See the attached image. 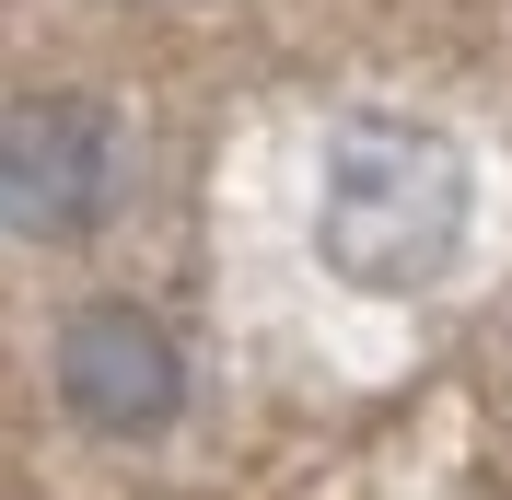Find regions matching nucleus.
Here are the masks:
<instances>
[{"instance_id": "obj_2", "label": "nucleus", "mask_w": 512, "mask_h": 500, "mask_svg": "<svg viewBox=\"0 0 512 500\" xmlns=\"http://www.w3.org/2000/svg\"><path fill=\"white\" fill-rule=\"evenodd\" d=\"M117 198V117L94 94L0 105V221L24 245H82Z\"/></svg>"}, {"instance_id": "obj_3", "label": "nucleus", "mask_w": 512, "mask_h": 500, "mask_svg": "<svg viewBox=\"0 0 512 500\" xmlns=\"http://www.w3.org/2000/svg\"><path fill=\"white\" fill-rule=\"evenodd\" d=\"M59 407L82 419V431L105 442H152L175 431V407H187V349H175V326H163L152 303H82L59 326Z\"/></svg>"}, {"instance_id": "obj_1", "label": "nucleus", "mask_w": 512, "mask_h": 500, "mask_svg": "<svg viewBox=\"0 0 512 500\" xmlns=\"http://www.w3.org/2000/svg\"><path fill=\"white\" fill-rule=\"evenodd\" d=\"M315 245H326V268L361 280V291L443 280L454 245H466V163H454V140L419 128V117H350L326 140Z\"/></svg>"}]
</instances>
